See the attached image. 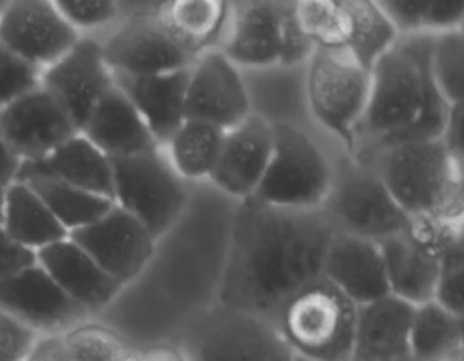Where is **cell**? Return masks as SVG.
I'll list each match as a JSON object with an SVG mask.
<instances>
[{"mask_svg": "<svg viewBox=\"0 0 464 361\" xmlns=\"http://www.w3.org/2000/svg\"><path fill=\"white\" fill-rule=\"evenodd\" d=\"M236 204L208 182L194 184L180 218L156 239L149 265L97 320L137 352L177 343L218 305Z\"/></svg>", "mask_w": 464, "mask_h": 361, "instance_id": "1", "label": "cell"}, {"mask_svg": "<svg viewBox=\"0 0 464 361\" xmlns=\"http://www.w3.org/2000/svg\"><path fill=\"white\" fill-rule=\"evenodd\" d=\"M334 229L321 208L236 204L218 303L276 324L281 309L321 279Z\"/></svg>", "mask_w": 464, "mask_h": 361, "instance_id": "2", "label": "cell"}, {"mask_svg": "<svg viewBox=\"0 0 464 361\" xmlns=\"http://www.w3.org/2000/svg\"><path fill=\"white\" fill-rule=\"evenodd\" d=\"M434 34L398 36L370 71V93L354 135L356 161L383 147L438 140L451 104L441 97L430 71Z\"/></svg>", "mask_w": 464, "mask_h": 361, "instance_id": "3", "label": "cell"}, {"mask_svg": "<svg viewBox=\"0 0 464 361\" xmlns=\"http://www.w3.org/2000/svg\"><path fill=\"white\" fill-rule=\"evenodd\" d=\"M358 163L373 168L411 220L462 223V165L440 138L394 144Z\"/></svg>", "mask_w": 464, "mask_h": 361, "instance_id": "4", "label": "cell"}, {"mask_svg": "<svg viewBox=\"0 0 464 361\" xmlns=\"http://www.w3.org/2000/svg\"><path fill=\"white\" fill-rule=\"evenodd\" d=\"M237 69L305 65L314 48L304 34L296 3L239 0L229 3V19L218 48Z\"/></svg>", "mask_w": 464, "mask_h": 361, "instance_id": "5", "label": "cell"}, {"mask_svg": "<svg viewBox=\"0 0 464 361\" xmlns=\"http://www.w3.org/2000/svg\"><path fill=\"white\" fill-rule=\"evenodd\" d=\"M332 184L321 206L335 233L379 242L411 225L370 165L358 163L340 147L332 154Z\"/></svg>", "mask_w": 464, "mask_h": 361, "instance_id": "6", "label": "cell"}, {"mask_svg": "<svg viewBox=\"0 0 464 361\" xmlns=\"http://www.w3.org/2000/svg\"><path fill=\"white\" fill-rule=\"evenodd\" d=\"M356 309L321 276L281 309L276 328L294 356L309 361H351Z\"/></svg>", "mask_w": 464, "mask_h": 361, "instance_id": "7", "label": "cell"}, {"mask_svg": "<svg viewBox=\"0 0 464 361\" xmlns=\"http://www.w3.org/2000/svg\"><path fill=\"white\" fill-rule=\"evenodd\" d=\"M271 129L273 152L250 199L276 208H321L332 184V154L313 131L288 125Z\"/></svg>", "mask_w": 464, "mask_h": 361, "instance_id": "8", "label": "cell"}, {"mask_svg": "<svg viewBox=\"0 0 464 361\" xmlns=\"http://www.w3.org/2000/svg\"><path fill=\"white\" fill-rule=\"evenodd\" d=\"M370 93V72L342 52L314 50L305 65V97L309 118L326 131L351 157L354 135Z\"/></svg>", "mask_w": 464, "mask_h": 361, "instance_id": "9", "label": "cell"}, {"mask_svg": "<svg viewBox=\"0 0 464 361\" xmlns=\"http://www.w3.org/2000/svg\"><path fill=\"white\" fill-rule=\"evenodd\" d=\"M188 361H294L276 324L217 305L177 338Z\"/></svg>", "mask_w": 464, "mask_h": 361, "instance_id": "10", "label": "cell"}, {"mask_svg": "<svg viewBox=\"0 0 464 361\" xmlns=\"http://www.w3.org/2000/svg\"><path fill=\"white\" fill-rule=\"evenodd\" d=\"M114 204L158 239L186 208L194 184L184 182L161 147L140 156L111 159Z\"/></svg>", "mask_w": 464, "mask_h": 361, "instance_id": "11", "label": "cell"}, {"mask_svg": "<svg viewBox=\"0 0 464 361\" xmlns=\"http://www.w3.org/2000/svg\"><path fill=\"white\" fill-rule=\"evenodd\" d=\"M101 48L111 72L130 76L186 71L198 59L163 24L156 3L137 5L135 12H125Z\"/></svg>", "mask_w": 464, "mask_h": 361, "instance_id": "12", "label": "cell"}, {"mask_svg": "<svg viewBox=\"0 0 464 361\" xmlns=\"http://www.w3.org/2000/svg\"><path fill=\"white\" fill-rule=\"evenodd\" d=\"M446 222L411 220L410 229L379 241L389 291L411 307L434 301L440 272V227Z\"/></svg>", "mask_w": 464, "mask_h": 361, "instance_id": "13", "label": "cell"}, {"mask_svg": "<svg viewBox=\"0 0 464 361\" xmlns=\"http://www.w3.org/2000/svg\"><path fill=\"white\" fill-rule=\"evenodd\" d=\"M40 88L55 99L80 133L101 99L114 88L101 40L82 36L69 53L42 71Z\"/></svg>", "mask_w": 464, "mask_h": 361, "instance_id": "14", "label": "cell"}, {"mask_svg": "<svg viewBox=\"0 0 464 361\" xmlns=\"http://www.w3.org/2000/svg\"><path fill=\"white\" fill-rule=\"evenodd\" d=\"M80 38L52 0H12L0 14V42L38 71L52 67Z\"/></svg>", "mask_w": 464, "mask_h": 361, "instance_id": "15", "label": "cell"}, {"mask_svg": "<svg viewBox=\"0 0 464 361\" xmlns=\"http://www.w3.org/2000/svg\"><path fill=\"white\" fill-rule=\"evenodd\" d=\"M69 239L121 286L137 279L156 248L152 233L116 204L95 223L72 231Z\"/></svg>", "mask_w": 464, "mask_h": 361, "instance_id": "16", "label": "cell"}, {"mask_svg": "<svg viewBox=\"0 0 464 361\" xmlns=\"http://www.w3.org/2000/svg\"><path fill=\"white\" fill-rule=\"evenodd\" d=\"M184 114L188 119L207 121L222 131H229L250 116L241 69L220 50L203 52L189 67Z\"/></svg>", "mask_w": 464, "mask_h": 361, "instance_id": "17", "label": "cell"}, {"mask_svg": "<svg viewBox=\"0 0 464 361\" xmlns=\"http://www.w3.org/2000/svg\"><path fill=\"white\" fill-rule=\"evenodd\" d=\"M74 135V125L44 88L0 109V138L21 163L44 159Z\"/></svg>", "mask_w": 464, "mask_h": 361, "instance_id": "18", "label": "cell"}, {"mask_svg": "<svg viewBox=\"0 0 464 361\" xmlns=\"http://www.w3.org/2000/svg\"><path fill=\"white\" fill-rule=\"evenodd\" d=\"M0 310L38 335H63L90 320L38 263L0 282Z\"/></svg>", "mask_w": 464, "mask_h": 361, "instance_id": "19", "label": "cell"}, {"mask_svg": "<svg viewBox=\"0 0 464 361\" xmlns=\"http://www.w3.org/2000/svg\"><path fill=\"white\" fill-rule=\"evenodd\" d=\"M271 152V125L250 114L224 133L217 165L207 182L236 203L250 199L264 178Z\"/></svg>", "mask_w": 464, "mask_h": 361, "instance_id": "20", "label": "cell"}, {"mask_svg": "<svg viewBox=\"0 0 464 361\" xmlns=\"http://www.w3.org/2000/svg\"><path fill=\"white\" fill-rule=\"evenodd\" d=\"M323 279L356 307L391 295L379 244L345 233L334 231L324 253Z\"/></svg>", "mask_w": 464, "mask_h": 361, "instance_id": "21", "label": "cell"}, {"mask_svg": "<svg viewBox=\"0 0 464 361\" xmlns=\"http://www.w3.org/2000/svg\"><path fill=\"white\" fill-rule=\"evenodd\" d=\"M36 263L88 316H99L123 288L69 237L36 252Z\"/></svg>", "mask_w": 464, "mask_h": 361, "instance_id": "22", "label": "cell"}, {"mask_svg": "<svg viewBox=\"0 0 464 361\" xmlns=\"http://www.w3.org/2000/svg\"><path fill=\"white\" fill-rule=\"evenodd\" d=\"M305 65L241 69L250 114L271 127L288 125L311 131L314 125L307 110Z\"/></svg>", "mask_w": 464, "mask_h": 361, "instance_id": "23", "label": "cell"}, {"mask_svg": "<svg viewBox=\"0 0 464 361\" xmlns=\"http://www.w3.org/2000/svg\"><path fill=\"white\" fill-rule=\"evenodd\" d=\"M188 76L189 69L150 76L112 72L114 86L133 104L160 147H165L186 119Z\"/></svg>", "mask_w": 464, "mask_h": 361, "instance_id": "24", "label": "cell"}, {"mask_svg": "<svg viewBox=\"0 0 464 361\" xmlns=\"http://www.w3.org/2000/svg\"><path fill=\"white\" fill-rule=\"evenodd\" d=\"M31 178H53L114 203L111 159L80 133L44 159L21 163L15 182Z\"/></svg>", "mask_w": 464, "mask_h": 361, "instance_id": "25", "label": "cell"}, {"mask_svg": "<svg viewBox=\"0 0 464 361\" xmlns=\"http://www.w3.org/2000/svg\"><path fill=\"white\" fill-rule=\"evenodd\" d=\"M413 307L392 295L356 309L351 361H408Z\"/></svg>", "mask_w": 464, "mask_h": 361, "instance_id": "26", "label": "cell"}, {"mask_svg": "<svg viewBox=\"0 0 464 361\" xmlns=\"http://www.w3.org/2000/svg\"><path fill=\"white\" fill-rule=\"evenodd\" d=\"M80 135L109 159L140 156L160 147L133 104L116 86L95 106Z\"/></svg>", "mask_w": 464, "mask_h": 361, "instance_id": "27", "label": "cell"}, {"mask_svg": "<svg viewBox=\"0 0 464 361\" xmlns=\"http://www.w3.org/2000/svg\"><path fill=\"white\" fill-rule=\"evenodd\" d=\"M0 229L14 242L34 253L69 237L67 229L53 218L50 208L25 182H12L6 187Z\"/></svg>", "mask_w": 464, "mask_h": 361, "instance_id": "28", "label": "cell"}, {"mask_svg": "<svg viewBox=\"0 0 464 361\" xmlns=\"http://www.w3.org/2000/svg\"><path fill=\"white\" fill-rule=\"evenodd\" d=\"M160 15L171 33L196 57L218 50L229 19L224 0H171L160 3Z\"/></svg>", "mask_w": 464, "mask_h": 361, "instance_id": "29", "label": "cell"}, {"mask_svg": "<svg viewBox=\"0 0 464 361\" xmlns=\"http://www.w3.org/2000/svg\"><path fill=\"white\" fill-rule=\"evenodd\" d=\"M343 8V53L366 72L387 53L398 33L375 0H342Z\"/></svg>", "mask_w": 464, "mask_h": 361, "instance_id": "30", "label": "cell"}, {"mask_svg": "<svg viewBox=\"0 0 464 361\" xmlns=\"http://www.w3.org/2000/svg\"><path fill=\"white\" fill-rule=\"evenodd\" d=\"M224 133L207 121L186 118L161 150L184 182L201 184L213 173Z\"/></svg>", "mask_w": 464, "mask_h": 361, "instance_id": "31", "label": "cell"}, {"mask_svg": "<svg viewBox=\"0 0 464 361\" xmlns=\"http://www.w3.org/2000/svg\"><path fill=\"white\" fill-rule=\"evenodd\" d=\"M464 316H457L436 301L413 307L410 326V359L444 361L462 348Z\"/></svg>", "mask_w": 464, "mask_h": 361, "instance_id": "32", "label": "cell"}, {"mask_svg": "<svg viewBox=\"0 0 464 361\" xmlns=\"http://www.w3.org/2000/svg\"><path fill=\"white\" fill-rule=\"evenodd\" d=\"M25 184L50 208L53 218L67 229L69 235L72 231L95 223L114 206L111 199L53 178H31Z\"/></svg>", "mask_w": 464, "mask_h": 361, "instance_id": "33", "label": "cell"}, {"mask_svg": "<svg viewBox=\"0 0 464 361\" xmlns=\"http://www.w3.org/2000/svg\"><path fill=\"white\" fill-rule=\"evenodd\" d=\"M462 223L440 227V272L434 301L446 310L464 316V239Z\"/></svg>", "mask_w": 464, "mask_h": 361, "instance_id": "34", "label": "cell"}, {"mask_svg": "<svg viewBox=\"0 0 464 361\" xmlns=\"http://www.w3.org/2000/svg\"><path fill=\"white\" fill-rule=\"evenodd\" d=\"M71 361H121L133 348L107 324L99 320L80 322L63 333Z\"/></svg>", "mask_w": 464, "mask_h": 361, "instance_id": "35", "label": "cell"}, {"mask_svg": "<svg viewBox=\"0 0 464 361\" xmlns=\"http://www.w3.org/2000/svg\"><path fill=\"white\" fill-rule=\"evenodd\" d=\"M430 71L450 104L464 102V34L462 29L434 34Z\"/></svg>", "mask_w": 464, "mask_h": 361, "instance_id": "36", "label": "cell"}, {"mask_svg": "<svg viewBox=\"0 0 464 361\" xmlns=\"http://www.w3.org/2000/svg\"><path fill=\"white\" fill-rule=\"evenodd\" d=\"M55 6L80 36L82 31L118 25L125 15L123 3L112 0H55Z\"/></svg>", "mask_w": 464, "mask_h": 361, "instance_id": "37", "label": "cell"}, {"mask_svg": "<svg viewBox=\"0 0 464 361\" xmlns=\"http://www.w3.org/2000/svg\"><path fill=\"white\" fill-rule=\"evenodd\" d=\"M42 71L17 57L0 42V109L36 88Z\"/></svg>", "mask_w": 464, "mask_h": 361, "instance_id": "38", "label": "cell"}, {"mask_svg": "<svg viewBox=\"0 0 464 361\" xmlns=\"http://www.w3.org/2000/svg\"><path fill=\"white\" fill-rule=\"evenodd\" d=\"M38 333L0 310V361H25Z\"/></svg>", "mask_w": 464, "mask_h": 361, "instance_id": "39", "label": "cell"}, {"mask_svg": "<svg viewBox=\"0 0 464 361\" xmlns=\"http://www.w3.org/2000/svg\"><path fill=\"white\" fill-rule=\"evenodd\" d=\"M33 265H36V253L14 242L0 229V282Z\"/></svg>", "mask_w": 464, "mask_h": 361, "instance_id": "40", "label": "cell"}, {"mask_svg": "<svg viewBox=\"0 0 464 361\" xmlns=\"http://www.w3.org/2000/svg\"><path fill=\"white\" fill-rule=\"evenodd\" d=\"M464 104H451L450 116L444 127V133L440 137V142L444 144L451 159L459 165H462V154H464Z\"/></svg>", "mask_w": 464, "mask_h": 361, "instance_id": "41", "label": "cell"}, {"mask_svg": "<svg viewBox=\"0 0 464 361\" xmlns=\"http://www.w3.org/2000/svg\"><path fill=\"white\" fill-rule=\"evenodd\" d=\"M25 361H71L63 335H38Z\"/></svg>", "mask_w": 464, "mask_h": 361, "instance_id": "42", "label": "cell"}, {"mask_svg": "<svg viewBox=\"0 0 464 361\" xmlns=\"http://www.w3.org/2000/svg\"><path fill=\"white\" fill-rule=\"evenodd\" d=\"M139 359L140 361H188L184 352L175 343L139 350Z\"/></svg>", "mask_w": 464, "mask_h": 361, "instance_id": "43", "label": "cell"}, {"mask_svg": "<svg viewBox=\"0 0 464 361\" xmlns=\"http://www.w3.org/2000/svg\"><path fill=\"white\" fill-rule=\"evenodd\" d=\"M21 161L10 152V147L0 138V185L8 187L12 182H15L17 171Z\"/></svg>", "mask_w": 464, "mask_h": 361, "instance_id": "44", "label": "cell"}, {"mask_svg": "<svg viewBox=\"0 0 464 361\" xmlns=\"http://www.w3.org/2000/svg\"><path fill=\"white\" fill-rule=\"evenodd\" d=\"M5 197H6V187L0 185V225H3V214H5Z\"/></svg>", "mask_w": 464, "mask_h": 361, "instance_id": "45", "label": "cell"}, {"mask_svg": "<svg viewBox=\"0 0 464 361\" xmlns=\"http://www.w3.org/2000/svg\"><path fill=\"white\" fill-rule=\"evenodd\" d=\"M444 361H462V348L460 350H457V352H453L450 357H446Z\"/></svg>", "mask_w": 464, "mask_h": 361, "instance_id": "46", "label": "cell"}, {"mask_svg": "<svg viewBox=\"0 0 464 361\" xmlns=\"http://www.w3.org/2000/svg\"><path fill=\"white\" fill-rule=\"evenodd\" d=\"M121 361H140V359H139V352H137V350H133L131 354L125 356Z\"/></svg>", "mask_w": 464, "mask_h": 361, "instance_id": "47", "label": "cell"}, {"mask_svg": "<svg viewBox=\"0 0 464 361\" xmlns=\"http://www.w3.org/2000/svg\"><path fill=\"white\" fill-rule=\"evenodd\" d=\"M5 6H6V3H5V0H0V14H3V10H5Z\"/></svg>", "mask_w": 464, "mask_h": 361, "instance_id": "48", "label": "cell"}, {"mask_svg": "<svg viewBox=\"0 0 464 361\" xmlns=\"http://www.w3.org/2000/svg\"><path fill=\"white\" fill-rule=\"evenodd\" d=\"M294 361H309V359H304V357H298V356H294Z\"/></svg>", "mask_w": 464, "mask_h": 361, "instance_id": "49", "label": "cell"}, {"mask_svg": "<svg viewBox=\"0 0 464 361\" xmlns=\"http://www.w3.org/2000/svg\"><path fill=\"white\" fill-rule=\"evenodd\" d=\"M408 361H411V359H408Z\"/></svg>", "mask_w": 464, "mask_h": 361, "instance_id": "50", "label": "cell"}]
</instances>
